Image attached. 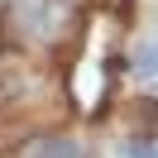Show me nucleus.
Listing matches in <instances>:
<instances>
[{
	"instance_id": "f257e3e1",
	"label": "nucleus",
	"mask_w": 158,
	"mask_h": 158,
	"mask_svg": "<svg viewBox=\"0 0 158 158\" xmlns=\"http://www.w3.org/2000/svg\"><path fill=\"white\" fill-rule=\"evenodd\" d=\"M29 158H81L77 153V144H67V139H58V144H39Z\"/></svg>"
}]
</instances>
